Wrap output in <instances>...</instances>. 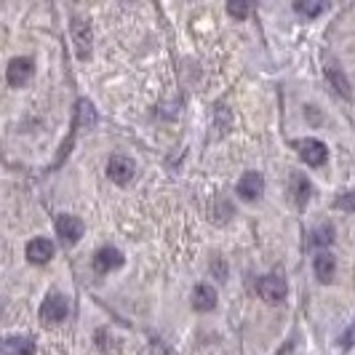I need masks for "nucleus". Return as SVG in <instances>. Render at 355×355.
Masks as SVG:
<instances>
[{"instance_id":"1","label":"nucleus","mask_w":355,"mask_h":355,"mask_svg":"<svg viewBox=\"0 0 355 355\" xmlns=\"http://www.w3.org/2000/svg\"><path fill=\"white\" fill-rule=\"evenodd\" d=\"M70 315V302H67V297L64 294H59V291H51L43 304H40V320L46 323V326H59V323H64Z\"/></svg>"},{"instance_id":"2","label":"nucleus","mask_w":355,"mask_h":355,"mask_svg":"<svg viewBox=\"0 0 355 355\" xmlns=\"http://www.w3.org/2000/svg\"><path fill=\"white\" fill-rule=\"evenodd\" d=\"M257 294H259L267 304H278L286 300L288 284H286V278L281 272H267V275H262V278L257 281Z\"/></svg>"},{"instance_id":"3","label":"nucleus","mask_w":355,"mask_h":355,"mask_svg":"<svg viewBox=\"0 0 355 355\" xmlns=\"http://www.w3.org/2000/svg\"><path fill=\"white\" fill-rule=\"evenodd\" d=\"M33 75H35V62L30 56H14L8 62V67H6V80H8L11 89L27 86L33 80Z\"/></svg>"},{"instance_id":"4","label":"nucleus","mask_w":355,"mask_h":355,"mask_svg":"<svg viewBox=\"0 0 355 355\" xmlns=\"http://www.w3.org/2000/svg\"><path fill=\"white\" fill-rule=\"evenodd\" d=\"M83 219L75 216V214H62L56 219V235L62 241V246H75L80 238H83Z\"/></svg>"},{"instance_id":"5","label":"nucleus","mask_w":355,"mask_h":355,"mask_svg":"<svg viewBox=\"0 0 355 355\" xmlns=\"http://www.w3.org/2000/svg\"><path fill=\"white\" fill-rule=\"evenodd\" d=\"M294 150L300 153V158L307 163V166H313V168H318V166H323L326 163V158H329V147L320 142V139H297L294 142Z\"/></svg>"},{"instance_id":"6","label":"nucleus","mask_w":355,"mask_h":355,"mask_svg":"<svg viewBox=\"0 0 355 355\" xmlns=\"http://www.w3.org/2000/svg\"><path fill=\"white\" fill-rule=\"evenodd\" d=\"M134 174H137V163H134V158H128V155H112V158L107 160V177L112 179L115 184H121V187H125L131 179H134Z\"/></svg>"},{"instance_id":"7","label":"nucleus","mask_w":355,"mask_h":355,"mask_svg":"<svg viewBox=\"0 0 355 355\" xmlns=\"http://www.w3.org/2000/svg\"><path fill=\"white\" fill-rule=\"evenodd\" d=\"M235 193H238V198H241V200H249V203L259 200V198H262V193H265V177H262L259 171H246L243 177L238 179Z\"/></svg>"},{"instance_id":"8","label":"nucleus","mask_w":355,"mask_h":355,"mask_svg":"<svg viewBox=\"0 0 355 355\" xmlns=\"http://www.w3.org/2000/svg\"><path fill=\"white\" fill-rule=\"evenodd\" d=\"M310 196H313L310 179L304 177V174H300V171H291V177H288V198H291V203L297 209H304Z\"/></svg>"},{"instance_id":"9","label":"nucleus","mask_w":355,"mask_h":355,"mask_svg":"<svg viewBox=\"0 0 355 355\" xmlns=\"http://www.w3.org/2000/svg\"><path fill=\"white\" fill-rule=\"evenodd\" d=\"M72 43H75V53H78V59H89L91 43H94L89 21H83V19H72Z\"/></svg>"},{"instance_id":"10","label":"nucleus","mask_w":355,"mask_h":355,"mask_svg":"<svg viewBox=\"0 0 355 355\" xmlns=\"http://www.w3.org/2000/svg\"><path fill=\"white\" fill-rule=\"evenodd\" d=\"M313 270H315L318 284H323V286L334 284V275H337V257L326 249L318 251L315 259H313Z\"/></svg>"},{"instance_id":"11","label":"nucleus","mask_w":355,"mask_h":355,"mask_svg":"<svg viewBox=\"0 0 355 355\" xmlns=\"http://www.w3.org/2000/svg\"><path fill=\"white\" fill-rule=\"evenodd\" d=\"M123 262H125V257L115 249V246H102V249L94 254V267H96V272H112V270L123 267Z\"/></svg>"},{"instance_id":"12","label":"nucleus","mask_w":355,"mask_h":355,"mask_svg":"<svg viewBox=\"0 0 355 355\" xmlns=\"http://www.w3.org/2000/svg\"><path fill=\"white\" fill-rule=\"evenodd\" d=\"M53 243L49 241V238H33L30 243H27V259L33 262V265H46V262H51L53 257Z\"/></svg>"},{"instance_id":"13","label":"nucleus","mask_w":355,"mask_h":355,"mask_svg":"<svg viewBox=\"0 0 355 355\" xmlns=\"http://www.w3.org/2000/svg\"><path fill=\"white\" fill-rule=\"evenodd\" d=\"M323 72H326V80H329V86L337 91L339 96H345V99H350V96H353V89H350V80H347V75L339 70L334 62H329V64L323 67Z\"/></svg>"},{"instance_id":"14","label":"nucleus","mask_w":355,"mask_h":355,"mask_svg":"<svg viewBox=\"0 0 355 355\" xmlns=\"http://www.w3.org/2000/svg\"><path fill=\"white\" fill-rule=\"evenodd\" d=\"M214 307H216V291H214V286L198 284L193 288V310H198V313H211Z\"/></svg>"},{"instance_id":"15","label":"nucleus","mask_w":355,"mask_h":355,"mask_svg":"<svg viewBox=\"0 0 355 355\" xmlns=\"http://www.w3.org/2000/svg\"><path fill=\"white\" fill-rule=\"evenodd\" d=\"M6 355H35V342L30 337H6L3 342Z\"/></svg>"},{"instance_id":"16","label":"nucleus","mask_w":355,"mask_h":355,"mask_svg":"<svg viewBox=\"0 0 355 355\" xmlns=\"http://www.w3.org/2000/svg\"><path fill=\"white\" fill-rule=\"evenodd\" d=\"M232 216V206L225 200V198H214L211 203V222H216V225H225L227 219Z\"/></svg>"},{"instance_id":"17","label":"nucleus","mask_w":355,"mask_h":355,"mask_svg":"<svg viewBox=\"0 0 355 355\" xmlns=\"http://www.w3.org/2000/svg\"><path fill=\"white\" fill-rule=\"evenodd\" d=\"M294 8L300 11V14H304V17H320L323 11H326V3H320V0H297L294 3Z\"/></svg>"},{"instance_id":"18","label":"nucleus","mask_w":355,"mask_h":355,"mask_svg":"<svg viewBox=\"0 0 355 355\" xmlns=\"http://www.w3.org/2000/svg\"><path fill=\"white\" fill-rule=\"evenodd\" d=\"M313 241H315V246H320V251H323V246H329V243L334 241V225L323 222L318 230H315V235H313Z\"/></svg>"},{"instance_id":"19","label":"nucleus","mask_w":355,"mask_h":355,"mask_svg":"<svg viewBox=\"0 0 355 355\" xmlns=\"http://www.w3.org/2000/svg\"><path fill=\"white\" fill-rule=\"evenodd\" d=\"M334 209L355 214V190H347V193H342V196L334 198Z\"/></svg>"},{"instance_id":"20","label":"nucleus","mask_w":355,"mask_h":355,"mask_svg":"<svg viewBox=\"0 0 355 355\" xmlns=\"http://www.w3.org/2000/svg\"><path fill=\"white\" fill-rule=\"evenodd\" d=\"M251 11L249 3H243V0H232V3H227V14L235 19H246Z\"/></svg>"},{"instance_id":"21","label":"nucleus","mask_w":355,"mask_h":355,"mask_svg":"<svg viewBox=\"0 0 355 355\" xmlns=\"http://www.w3.org/2000/svg\"><path fill=\"white\" fill-rule=\"evenodd\" d=\"M275 355H294V342L288 339V342H286L284 347H281V350H278V353H275Z\"/></svg>"}]
</instances>
